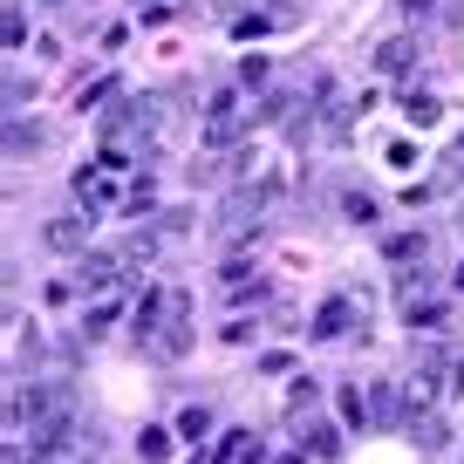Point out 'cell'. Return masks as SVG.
Instances as JSON below:
<instances>
[{"label":"cell","mask_w":464,"mask_h":464,"mask_svg":"<svg viewBox=\"0 0 464 464\" xmlns=\"http://www.w3.org/2000/svg\"><path fill=\"white\" fill-rule=\"evenodd\" d=\"M110 321H116V301H96V307H89V314H82V334H89V342H96V334L110 328Z\"/></svg>","instance_id":"16"},{"label":"cell","mask_w":464,"mask_h":464,"mask_svg":"<svg viewBox=\"0 0 464 464\" xmlns=\"http://www.w3.org/2000/svg\"><path fill=\"white\" fill-rule=\"evenodd\" d=\"M48 7H69V0H48Z\"/></svg>","instance_id":"25"},{"label":"cell","mask_w":464,"mask_h":464,"mask_svg":"<svg viewBox=\"0 0 464 464\" xmlns=\"http://www.w3.org/2000/svg\"><path fill=\"white\" fill-rule=\"evenodd\" d=\"M403 423H410V437H417L423 450H444V444H450V423H444V410H410Z\"/></svg>","instance_id":"7"},{"label":"cell","mask_w":464,"mask_h":464,"mask_svg":"<svg viewBox=\"0 0 464 464\" xmlns=\"http://www.w3.org/2000/svg\"><path fill=\"white\" fill-rule=\"evenodd\" d=\"M260 450H266L260 430H226V444H218L212 464H260Z\"/></svg>","instance_id":"8"},{"label":"cell","mask_w":464,"mask_h":464,"mask_svg":"<svg viewBox=\"0 0 464 464\" xmlns=\"http://www.w3.org/2000/svg\"><path fill=\"white\" fill-rule=\"evenodd\" d=\"M116 260H123V274H137V266L158 260V232H130L123 246H116Z\"/></svg>","instance_id":"10"},{"label":"cell","mask_w":464,"mask_h":464,"mask_svg":"<svg viewBox=\"0 0 464 464\" xmlns=\"http://www.w3.org/2000/svg\"><path fill=\"white\" fill-rule=\"evenodd\" d=\"M369 417H376V423H396V396L382 390V382H376V396H369Z\"/></svg>","instance_id":"21"},{"label":"cell","mask_w":464,"mask_h":464,"mask_svg":"<svg viewBox=\"0 0 464 464\" xmlns=\"http://www.w3.org/2000/svg\"><path fill=\"white\" fill-rule=\"evenodd\" d=\"M410 62H417V42H410V34H390V42L376 48V69H382V75H403Z\"/></svg>","instance_id":"9"},{"label":"cell","mask_w":464,"mask_h":464,"mask_svg":"<svg viewBox=\"0 0 464 464\" xmlns=\"http://www.w3.org/2000/svg\"><path fill=\"white\" fill-rule=\"evenodd\" d=\"M382 253H390L396 266H410V260H423V253H430V239H423V232H396V239H390Z\"/></svg>","instance_id":"12"},{"label":"cell","mask_w":464,"mask_h":464,"mask_svg":"<svg viewBox=\"0 0 464 464\" xmlns=\"http://www.w3.org/2000/svg\"><path fill=\"white\" fill-rule=\"evenodd\" d=\"M150 7H171V0H150Z\"/></svg>","instance_id":"24"},{"label":"cell","mask_w":464,"mask_h":464,"mask_svg":"<svg viewBox=\"0 0 464 464\" xmlns=\"http://www.w3.org/2000/svg\"><path fill=\"white\" fill-rule=\"evenodd\" d=\"M342 218H348V226H376V198H369V191H348V198H342Z\"/></svg>","instance_id":"13"},{"label":"cell","mask_w":464,"mask_h":464,"mask_svg":"<svg viewBox=\"0 0 464 464\" xmlns=\"http://www.w3.org/2000/svg\"><path fill=\"white\" fill-rule=\"evenodd\" d=\"M301 437H307V444H314V450H321V458H334V450H342V437H334V430H328V423H307V430H301Z\"/></svg>","instance_id":"18"},{"label":"cell","mask_w":464,"mask_h":464,"mask_svg":"<svg viewBox=\"0 0 464 464\" xmlns=\"http://www.w3.org/2000/svg\"><path fill=\"white\" fill-rule=\"evenodd\" d=\"M75 280H82V287H116V280H123V260H116V253H82V260H75Z\"/></svg>","instance_id":"6"},{"label":"cell","mask_w":464,"mask_h":464,"mask_svg":"<svg viewBox=\"0 0 464 464\" xmlns=\"http://www.w3.org/2000/svg\"><path fill=\"white\" fill-rule=\"evenodd\" d=\"M280 464H301V458H280Z\"/></svg>","instance_id":"26"},{"label":"cell","mask_w":464,"mask_h":464,"mask_svg":"<svg viewBox=\"0 0 464 464\" xmlns=\"http://www.w3.org/2000/svg\"><path fill=\"white\" fill-rule=\"evenodd\" d=\"M89 226H96V212H62V218H48V226H42V246L89 253Z\"/></svg>","instance_id":"4"},{"label":"cell","mask_w":464,"mask_h":464,"mask_svg":"<svg viewBox=\"0 0 464 464\" xmlns=\"http://www.w3.org/2000/svg\"><path fill=\"white\" fill-rule=\"evenodd\" d=\"M218 280H226V287H246V280H253V260H246V253H232V260L218 266Z\"/></svg>","instance_id":"17"},{"label":"cell","mask_w":464,"mask_h":464,"mask_svg":"<svg viewBox=\"0 0 464 464\" xmlns=\"http://www.w3.org/2000/svg\"><path fill=\"white\" fill-rule=\"evenodd\" d=\"M403 116H410V123H437V102H430V96H417V89H410V96H403Z\"/></svg>","instance_id":"20"},{"label":"cell","mask_w":464,"mask_h":464,"mask_svg":"<svg viewBox=\"0 0 464 464\" xmlns=\"http://www.w3.org/2000/svg\"><path fill=\"white\" fill-rule=\"evenodd\" d=\"M430 7H437V0H403V14H430Z\"/></svg>","instance_id":"23"},{"label":"cell","mask_w":464,"mask_h":464,"mask_svg":"<svg viewBox=\"0 0 464 464\" xmlns=\"http://www.w3.org/2000/svg\"><path fill=\"white\" fill-rule=\"evenodd\" d=\"M34 458H62V450H75V437H82V423H75V403H55L34 417Z\"/></svg>","instance_id":"3"},{"label":"cell","mask_w":464,"mask_h":464,"mask_svg":"<svg viewBox=\"0 0 464 464\" xmlns=\"http://www.w3.org/2000/svg\"><path fill=\"white\" fill-rule=\"evenodd\" d=\"M355 307H362L355 294H334V301H321V314L307 321V334H314V342H334V334H348V328H355Z\"/></svg>","instance_id":"5"},{"label":"cell","mask_w":464,"mask_h":464,"mask_svg":"<svg viewBox=\"0 0 464 464\" xmlns=\"http://www.w3.org/2000/svg\"><path fill=\"white\" fill-rule=\"evenodd\" d=\"M246 123H253V102H239V89H218V96L205 102L198 137H205V150H232L246 137Z\"/></svg>","instance_id":"1"},{"label":"cell","mask_w":464,"mask_h":464,"mask_svg":"<svg viewBox=\"0 0 464 464\" xmlns=\"http://www.w3.org/2000/svg\"><path fill=\"white\" fill-rule=\"evenodd\" d=\"M205 430H212V417H205V410H185V417H178V437H185V444H198Z\"/></svg>","instance_id":"19"},{"label":"cell","mask_w":464,"mask_h":464,"mask_svg":"<svg viewBox=\"0 0 464 464\" xmlns=\"http://www.w3.org/2000/svg\"><path fill=\"white\" fill-rule=\"evenodd\" d=\"M28 42V14H21V7H7V48H21Z\"/></svg>","instance_id":"22"},{"label":"cell","mask_w":464,"mask_h":464,"mask_svg":"<svg viewBox=\"0 0 464 464\" xmlns=\"http://www.w3.org/2000/svg\"><path fill=\"white\" fill-rule=\"evenodd\" d=\"M403 321H410V328H444V301H423V307L410 301V307H403Z\"/></svg>","instance_id":"14"},{"label":"cell","mask_w":464,"mask_h":464,"mask_svg":"<svg viewBox=\"0 0 464 464\" xmlns=\"http://www.w3.org/2000/svg\"><path fill=\"white\" fill-rule=\"evenodd\" d=\"M137 458H144V464H164V458H171V437H164V430H144V437H137Z\"/></svg>","instance_id":"15"},{"label":"cell","mask_w":464,"mask_h":464,"mask_svg":"<svg viewBox=\"0 0 464 464\" xmlns=\"http://www.w3.org/2000/svg\"><path fill=\"white\" fill-rule=\"evenodd\" d=\"M266 205H274V185H239L232 191L226 205H218V239H232V246H239V239H253V232L266 226Z\"/></svg>","instance_id":"2"},{"label":"cell","mask_w":464,"mask_h":464,"mask_svg":"<svg viewBox=\"0 0 464 464\" xmlns=\"http://www.w3.org/2000/svg\"><path fill=\"white\" fill-rule=\"evenodd\" d=\"M42 144H48L42 123H21V116L7 123V150H14V158H28V150H42Z\"/></svg>","instance_id":"11"}]
</instances>
